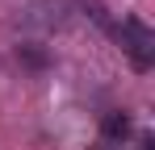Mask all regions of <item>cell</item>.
I'll use <instances>...</instances> for the list:
<instances>
[{
	"instance_id": "obj_1",
	"label": "cell",
	"mask_w": 155,
	"mask_h": 150,
	"mask_svg": "<svg viewBox=\"0 0 155 150\" xmlns=\"http://www.w3.org/2000/svg\"><path fill=\"white\" fill-rule=\"evenodd\" d=\"M109 38L130 54V63H134L138 71H151V63H155V33L147 29V21H138V17H122V21L113 25Z\"/></svg>"
},
{
	"instance_id": "obj_2",
	"label": "cell",
	"mask_w": 155,
	"mask_h": 150,
	"mask_svg": "<svg viewBox=\"0 0 155 150\" xmlns=\"http://www.w3.org/2000/svg\"><path fill=\"white\" fill-rule=\"evenodd\" d=\"M21 13V25L25 29H42V33H51L59 25L67 21V0H29L25 8H17Z\"/></svg>"
},
{
	"instance_id": "obj_3",
	"label": "cell",
	"mask_w": 155,
	"mask_h": 150,
	"mask_svg": "<svg viewBox=\"0 0 155 150\" xmlns=\"http://www.w3.org/2000/svg\"><path fill=\"white\" fill-rule=\"evenodd\" d=\"M126 138H130V117L126 113H109L101 121V142L105 146H122Z\"/></svg>"
},
{
	"instance_id": "obj_4",
	"label": "cell",
	"mask_w": 155,
	"mask_h": 150,
	"mask_svg": "<svg viewBox=\"0 0 155 150\" xmlns=\"http://www.w3.org/2000/svg\"><path fill=\"white\" fill-rule=\"evenodd\" d=\"M76 8H80V13H84L92 25H97V29L113 33V25H117V21H113V13L105 8V0H76Z\"/></svg>"
},
{
	"instance_id": "obj_5",
	"label": "cell",
	"mask_w": 155,
	"mask_h": 150,
	"mask_svg": "<svg viewBox=\"0 0 155 150\" xmlns=\"http://www.w3.org/2000/svg\"><path fill=\"white\" fill-rule=\"evenodd\" d=\"M17 58H25L29 67H46L51 58H46V50L38 46V42H25V46H17Z\"/></svg>"
}]
</instances>
